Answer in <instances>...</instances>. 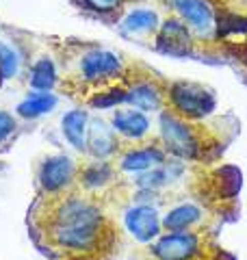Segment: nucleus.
Instances as JSON below:
<instances>
[{
  "mask_svg": "<svg viewBox=\"0 0 247 260\" xmlns=\"http://www.w3.org/2000/svg\"><path fill=\"white\" fill-rule=\"evenodd\" d=\"M78 172L80 169L76 167V162H74L70 156H65V154H54V156L44 158V162L39 165L37 182L48 198H52V195H63L78 182Z\"/></svg>",
  "mask_w": 247,
  "mask_h": 260,
  "instance_id": "423d86ee",
  "label": "nucleus"
},
{
  "mask_svg": "<svg viewBox=\"0 0 247 260\" xmlns=\"http://www.w3.org/2000/svg\"><path fill=\"white\" fill-rule=\"evenodd\" d=\"M217 107L212 89L191 80H176L167 85V109L187 121L208 117Z\"/></svg>",
  "mask_w": 247,
  "mask_h": 260,
  "instance_id": "20e7f679",
  "label": "nucleus"
},
{
  "mask_svg": "<svg viewBox=\"0 0 247 260\" xmlns=\"http://www.w3.org/2000/svg\"><path fill=\"white\" fill-rule=\"evenodd\" d=\"M156 48L165 54L189 56L193 48V32L180 18H167L156 32Z\"/></svg>",
  "mask_w": 247,
  "mask_h": 260,
  "instance_id": "1a4fd4ad",
  "label": "nucleus"
},
{
  "mask_svg": "<svg viewBox=\"0 0 247 260\" xmlns=\"http://www.w3.org/2000/svg\"><path fill=\"white\" fill-rule=\"evenodd\" d=\"M167 160V152L163 150V145L152 143V145H141V148L126 150L119 156V169L128 174H141L152 167H159Z\"/></svg>",
  "mask_w": 247,
  "mask_h": 260,
  "instance_id": "ddd939ff",
  "label": "nucleus"
},
{
  "mask_svg": "<svg viewBox=\"0 0 247 260\" xmlns=\"http://www.w3.org/2000/svg\"><path fill=\"white\" fill-rule=\"evenodd\" d=\"M115 180V167L109 160H96L78 172V186L85 191L104 189Z\"/></svg>",
  "mask_w": 247,
  "mask_h": 260,
  "instance_id": "f3484780",
  "label": "nucleus"
},
{
  "mask_svg": "<svg viewBox=\"0 0 247 260\" xmlns=\"http://www.w3.org/2000/svg\"><path fill=\"white\" fill-rule=\"evenodd\" d=\"M82 260H85V258H82Z\"/></svg>",
  "mask_w": 247,
  "mask_h": 260,
  "instance_id": "b1692460",
  "label": "nucleus"
},
{
  "mask_svg": "<svg viewBox=\"0 0 247 260\" xmlns=\"http://www.w3.org/2000/svg\"><path fill=\"white\" fill-rule=\"evenodd\" d=\"M119 150V137L115 135L111 121L102 117L89 119V130H87V152L91 154L96 160H106L115 156Z\"/></svg>",
  "mask_w": 247,
  "mask_h": 260,
  "instance_id": "9b49d317",
  "label": "nucleus"
},
{
  "mask_svg": "<svg viewBox=\"0 0 247 260\" xmlns=\"http://www.w3.org/2000/svg\"><path fill=\"white\" fill-rule=\"evenodd\" d=\"M56 85V68L52 59L41 56L35 61V65L30 68V87L37 91H50Z\"/></svg>",
  "mask_w": 247,
  "mask_h": 260,
  "instance_id": "6ab92c4d",
  "label": "nucleus"
},
{
  "mask_svg": "<svg viewBox=\"0 0 247 260\" xmlns=\"http://www.w3.org/2000/svg\"><path fill=\"white\" fill-rule=\"evenodd\" d=\"M126 102L139 111H161L167 104V87L154 78H137L126 89Z\"/></svg>",
  "mask_w": 247,
  "mask_h": 260,
  "instance_id": "9d476101",
  "label": "nucleus"
},
{
  "mask_svg": "<svg viewBox=\"0 0 247 260\" xmlns=\"http://www.w3.org/2000/svg\"><path fill=\"white\" fill-rule=\"evenodd\" d=\"M56 102H59V98L50 91H35L30 93L26 100L18 104V115L24 117V119H37L41 115H46V113H50Z\"/></svg>",
  "mask_w": 247,
  "mask_h": 260,
  "instance_id": "a211bd4d",
  "label": "nucleus"
},
{
  "mask_svg": "<svg viewBox=\"0 0 247 260\" xmlns=\"http://www.w3.org/2000/svg\"><path fill=\"white\" fill-rule=\"evenodd\" d=\"M159 15L152 9H137V11H130L126 18L121 20L119 24V30L123 37H130V39H143L147 35H156L159 32Z\"/></svg>",
  "mask_w": 247,
  "mask_h": 260,
  "instance_id": "4468645a",
  "label": "nucleus"
},
{
  "mask_svg": "<svg viewBox=\"0 0 247 260\" xmlns=\"http://www.w3.org/2000/svg\"><path fill=\"white\" fill-rule=\"evenodd\" d=\"M20 70V56L11 46L0 42V78H13Z\"/></svg>",
  "mask_w": 247,
  "mask_h": 260,
  "instance_id": "4be33fe9",
  "label": "nucleus"
},
{
  "mask_svg": "<svg viewBox=\"0 0 247 260\" xmlns=\"http://www.w3.org/2000/svg\"><path fill=\"white\" fill-rule=\"evenodd\" d=\"M13 130H15V117L11 115V113L0 111V143H3L5 139H9V137L13 135Z\"/></svg>",
  "mask_w": 247,
  "mask_h": 260,
  "instance_id": "5701e85b",
  "label": "nucleus"
},
{
  "mask_svg": "<svg viewBox=\"0 0 247 260\" xmlns=\"http://www.w3.org/2000/svg\"><path fill=\"white\" fill-rule=\"evenodd\" d=\"M61 130L65 141L76 152H87V130H89V113L74 109L65 113L61 119Z\"/></svg>",
  "mask_w": 247,
  "mask_h": 260,
  "instance_id": "dca6fc26",
  "label": "nucleus"
},
{
  "mask_svg": "<svg viewBox=\"0 0 247 260\" xmlns=\"http://www.w3.org/2000/svg\"><path fill=\"white\" fill-rule=\"evenodd\" d=\"M104 215L91 198L63 193L48 198L44 239L54 249L72 254H89L100 247L104 237Z\"/></svg>",
  "mask_w": 247,
  "mask_h": 260,
  "instance_id": "f257e3e1",
  "label": "nucleus"
},
{
  "mask_svg": "<svg viewBox=\"0 0 247 260\" xmlns=\"http://www.w3.org/2000/svg\"><path fill=\"white\" fill-rule=\"evenodd\" d=\"M159 137L163 150L174 158L193 160L202 156V135L193 126V121L178 117L176 113L165 109L159 117Z\"/></svg>",
  "mask_w": 247,
  "mask_h": 260,
  "instance_id": "7ed1b4c3",
  "label": "nucleus"
},
{
  "mask_svg": "<svg viewBox=\"0 0 247 260\" xmlns=\"http://www.w3.org/2000/svg\"><path fill=\"white\" fill-rule=\"evenodd\" d=\"M204 221V210L197 204H178L171 210H167V215L163 217V230L167 232H182V230H193Z\"/></svg>",
  "mask_w": 247,
  "mask_h": 260,
  "instance_id": "2eb2a0df",
  "label": "nucleus"
},
{
  "mask_svg": "<svg viewBox=\"0 0 247 260\" xmlns=\"http://www.w3.org/2000/svg\"><path fill=\"white\" fill-rule=\"evenodd\" d=\"M76 5L85 11H91L96 15H111L123 9L126 0H76Z\"/></svg>",
  "mask_w": 247,
  "mask_h": 260,
  "instance_id": "412c9836",
  "label": "nucleus"
},
{
  "mask_svg": "<svg viewBox=\"0 0 247 260\" xmlns=\"http://www.w3.org/2000/svg\"><path fill=\"white\" fill-rule=\"evenodd\" d=\"M171 9L176 18H180L191 28V32L208 35L217 30V15L208 0H171Z\"/></svg>",
  "mask_w": 247,
  "mask_h": 260,
  "instance_id": "0eeeda50",
  "label": "nucleus"
},
{
  "mask_svg": "<svg viewBox=\"0 0 247 260\" xmlns=\"http://www.w3.org/2000/svg\"><path fill=\"white\" fill-rule=\"evenodd\" d=\"M123 223L139 243H154L163 230V217L159 215L156 206L150 204L130 206L123 215Z\"/></svg>",
  "mask_w": 247,
  "mask_h": 260,
  "instance_id": "6e6552de",
  "label": "nucleus"
},
{
  "mask_svg": "<svg viewBox=\"0 0 247 260\" xmlns=\"http://www.w3.org/2000/svg\"><path fill=\"white\" fill-rule=\"evenodd\" d=\"M171 182H174V178L169 174L167 160L159 167H152V169H147V172L137 174V180H135L137 189H145V191H161Z\"/></svg>",
  "mask_w": 247,
  "mask_h": 260,
  "instance_id": "aec40b11",
  "label": "nucleus"
},
{
  "mask_svg": "<svg viewBox=\"0 0 247 260\" xmlns=\"http://www.w3.org/2000/svg\"><path fill=\"white\" fill-rule=\"evenodd\" d=\"M152 260H204V239L195 230L165 232L152 243Z\"/></svg>",
  "mask_w": 247,
  "mask_h": 260,
  "instance_id": "39448f33",
  "label": "nucleus"
},
{
  "mask_svg": "<svg viewBox=\"0 0 247 260\" xmlns=\"http://www.w3.org/2000/svg\"><path fill=\"white\" fill-rule=\"evenodd\" d=\"M111 126L115 130V135L121 137L123 141H143L150 135V126L152 121L139 109H123V111H115L111 117Z\"/></svg>",
  "mask_w": 247,
  "mask_h": 260,
  "instance_id": "f8f14e48",
  "label": "nucleus"
},
{
  "mask_svg": "<svg viewBox=\"0 0 247 260\" xmlns=\"http://www.w3.org/2000/svg\"><path fill=\"white\" fill-rule=\"evenodd\" d=\"M74 78L87 87L104 91L109 87H115V83L119 80H126V68L119 54L104 50V48H85L76 59Z\"/></svg>",
  "mask_w": 247,
  "mask_h": 260,
  "instance_id": "f03ea898",
  "label": "nucleus"
}]
</instances>
